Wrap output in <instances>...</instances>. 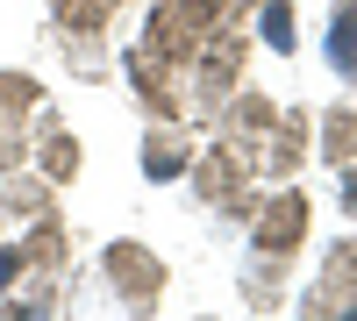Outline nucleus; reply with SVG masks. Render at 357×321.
<instances>
[{
    "mask_svg": "<svg viewBox=\"0 0 357 321\" xmlns=\"http://www.w3.org/2000/svg\"><path fill=\"white\" fill-rule=\"evenodd\" d=\"M307 107H279V122H272V136L257 143V179H286V171H301L307 164Z\"/></svg>",
    "mask_w": 357,
    "mask_h": 321,
    "instance_id": "obj_9",
    "label": "nucleus"
},
{
    "mask_svg": "<svg viewBox=\"0 0 357 321\" xmlns=\"http://www.w3.org/2000/svg\"><path fill=\"white\" fill-rule=\"evenodd\" d=\"M272 122H279V107L257 93V86H236V93L207 114V129H215V143H229L243 164H257V143L272 136Z\"/></svg>",
    "mask_w": 357,
    "mask_h": 321,
    "instance_id": "obj_6",
    "label": "nucleus"
},
{
    "mask_svg": "<svg viewBox=\"0 0 357 321\" xmlns=\"http://www.w3.org/2000/svg\"><path fill=\"white\" fill-rule=\"evenodd\" d=\"M357 157V107H329L321 114V164H350Z\"/></svg>",
    "mask_w": 357,
    "mask_h": 321,
    "instance_id": "obj_16",
    "label": "nucleus"
},
{
    "mask_svg": "<svg viewBox=\"0 0 357 321\" xmlns=\"http://www.w3.org/2000/svg\"><path fill=\"white\" fill-rule=\"evenodd\" d=\"M222 29H236V0H151L143 50H158L165 65L186 72V65H193V50H207Z\"/></svg>",
    "mask_w": 357,
    "mask_h": 321,
    "instance_id": "obj_2",
    "label": "nucleus"
},
{
    "mask_svg": "<svg viewBox=\"0 0 357 321\" xmlns=\"http://www.w3.org/2000/svg\"><path fill=\"white\" fill-rule=\"evenodd\" d=\"M321 50H329V65L343 79H357V0H336L329 15V36H321Z\"/></svg>",
    "mask_w": 357,
    "mask_h": 321,
    "instance_id": "obj_15",
    "label": "nucleus"
},
{
    "mask_svg": "<svg viewBox=\"0 0 357 321\" xmlns=\"http://www.w3.org/2000/svg\"><path fill=\"white\" fill-rule=\"evenodd\" d=\"M307 228H314V208H307V193H293V186H279L272 200L250 208V272H243V300L250 307H264V314L279 307V285L293 272V257H301Z\"/></svg>",
    "mask_w": 357,
    "mask_h": 321,
    "instance_id": "obj_1",
    "label": "nucleus"
},
{
    "mask_svg": "<svg viewBox=\"0 0 357 321\" xmlns=\"http://www.w3.org/2000/svg\"><path fill=\"white\" fill-rule=\"evenodd\" d=\"M100 279H107V293L122 300L129 314H151L158 300H165V257L151 250V243H107L100 250Z\"/></svg>",
    "mask_w": 357,
    "mask_h": 321,
    "instance_id": "obj_4",
    "label": "nucleus"
},
{
    "mask_svg": "<svg viewBox=\"0 0 357 321\" xmlns=\"http://www.w3.org/2000/svg\"><path fill=\"white\" fill-rule=\"evenodd\" d=\"M350 300H357V243L343 236V243H329V257H321V279L301 293V314H329V321H343Z\"/></svg>",
    "mask_w": 357,
    "mask_h": 321,
    "instance_id": "obj_8",
    "label": "nucleus"
},
{
    "mask_svg": "<svg viewBox=\"0 0 357 321\" xmlns=\"http://www.w3.org/2000/svg\"><path fill=\"white\" fill-rule=\"evenodd\" d=\"M243 65H250V36L243 29H222L207 50H193V65H186V114H215L236 86H243Z\"/></svg>",
    "mask_w": 357,
    "mask_h": 321,
    "instance_id": "obj_3",
    "label": "nucleus"
},
{
    "mask_svg": "<svg viewBox=\"0 0 357 321\" xmlns=\"http://www.w3.org/2000/svg\"><path fill=\"white\" fill-rule=\"evenodd\" d=\"M0 208L22 214V221H36L50 208V179H43V171H36V179H29V171H0Z\"/></svg>",
    "mask_w": 357,
    "mask_h": 321,
    "instance_id": "obj_13",
    "label": "nucleus"
},
{
    "mask_svg": "<svg viewBox=\"0 0 357 321\" xmlns=\"http://www.w3.org/2000/svg\"><path fill=\"white\" fill-rule=\"evenodd\" d=\"M336 171H343V193H336V200H343V214L357 221V157H350V164H336Z\"/></svg>",
    "mask_w": 357,
    "mask_h": 321,
    "instance_id": "obj_20",
    "label": "nucleus"
},
{
    "mask_svg": "<svg viewBox=\"0 0 357 321\" xmlns=\"http://www.w3.org/2000/svg\"><path fill=\"white\" fill-rule=\"evenodd\" d=\"M29 164V129H0V171H22Z\"/></svg>",
    "mask_w": 357,
    "mask_h": 321,
    "instance_id": "obj_19",
    "label": "nucleus"
},
{
    "mask_svg": "<svg viewBox=\"0 0 357 321\" xmlns=\"http://www.w3.org/2000/svg\"><path fill=\"white\" fill-rule=\"evenodd\" d=\"M36 171H43L50 186H65L72 171H79V136H65V129H50V136L36 143Z\"/></svg>",
    "mask_w": 357,
    "mask_h": 321,
    "instance_id": "obj_17",
    "label": "nucleus"
},
{
    "mask_svg": "<svg viewBox=\"0 0 357 321\" xmlns=\"http://www.w3.org/2000/svg\"><path fill=\"white\" fill-rule=\"evenodd\" d=\"M22 257H29V272H65V221H57L50 208H43L36 228L22 236Z\"/></svg>",
    "mask_w": 357,
    "mask_h": 321,
    "instance_id": "obj_12",
    "label": "nucleus"
},
{
    "mask_svg": "<svg viewBox=\"0 0 357 321\" xmlns=\"http://www.w3.org/2000/svg\"><path fill=\"white\" fill-rule=\"evenodd\" d=\"M114 8H129V0H50V22L57 36H100Z\"/></svg>",
    "mask_w": 357,
    "mask_h": 321,
    "instance_id": "obj_11",
    "label": "nucleus"
},
{
    "mask_svg": "<svg viewBox=\"0 0 357 321\" xmlns=\"http://www.w3.org/2000/svg\"><path fill=\"white\" fill-rule=\"evenodd\" d=\"M43 107V86L29 72H0V129H29V114Z\"/></svg>",
    "mask_w": 357,
    "mask_h": 321,
    "instance_id": "obj_14",
    "label": "nucleus"
},
{
    "mask_svg": "<svg viewBox=\"0 0 357 321\" xmlns=\"http://www.w3.org/2000/svg\"><path fill=\"white\" fill-rule=\"evenodd\" d=\"M186 164H193V143H186L178 122H158L143 136V171H151V179H186Z\"/></svg>",
    "mask_w": 357,
    "mask_h": 321,
    "instance_id": "obj_10",
    "label": "nucleus"
},
{
    "mask_svg": "<svg viewBox=\"0 0 357 321\" xmlns=\"http://www.w3.org/2000/svg\"><path fill=\"white\" fill-rule=\"evenodd\" d=\"M257 43H272L279 57L301 43V29H293V8H286V0H257Z\"/></svg>",
    "mask_w": 357,
    "mask_h": 321,
    "instance_id": "obj_18",
    "label": "nucleus"
},
{
    "mask_svg": "<svg viewBox=\"0 0 357 321\" xmlns=\"http://www.w3.org/2000/svg\"><path fill=\"white\" fill-rule=\"evenodd\" d=\"M186 179H193V193L207 200V208H222V214H250V208H257V171L236 157L229 143H207V150H193Z\"/></svg>",
    "mask_w": 357,
    "mask_h": 321,
    "instance_id": "obj_5",
    "label": "nucleus"
},
{
    "mask_svg": "<svg viewBox=\"0 0 357 321\" xmlns=\"http://www.w3.org/2000/svg\"><path fill=\"white\" fill-rule=\"evenodd\" d=\"M122 72H129V86H136V100H143V114H158V122H186V72L178 65H165L158 50H129L122 57Z\"/></svg>",
    "mask_w": 357,
    "mask_h": 321,
    "instance_id": "obj_7",
    "label": "nucleus"
}]
</instances>
